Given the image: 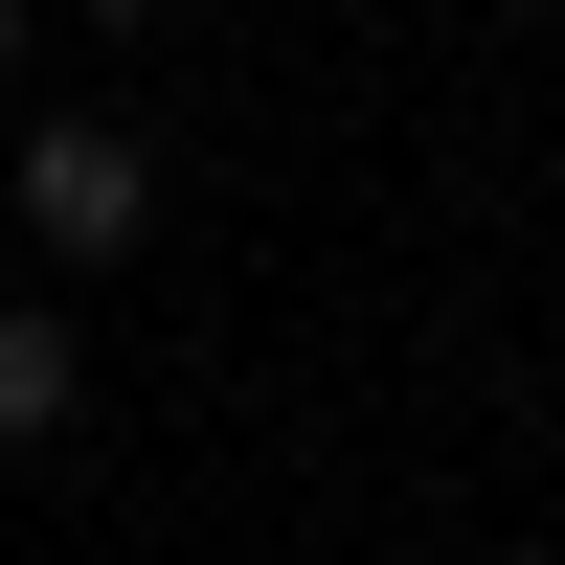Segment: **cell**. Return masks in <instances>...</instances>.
Wrapping results in <instances>:
<instances>
[{
	"label": "cell",
	"instance_id": "cell-3",
	"mask_svg": "<svg viewBox=\"0 0 565 565\" xmlns=\"http://www.w3.org/2000/svg\"><path fill=\"white\" fill-rule=\"evenodd\" d=\"M90 23H114V45H136V23H181V0H90Z\"/></svg>",
	"mask_w": 565,
	"mask_h": 565
},
{
	"label": "cell",
	"instance_id": "cell-2",
	"mask_svg": "<svg viewBox=\"0 0 565 565\" xmlns=\"http://www.w3.org/2000/svg\"><path fill=\"white\" fill-rule=\"evenodd\" d=\"M68 407H90V340H68L45 295H0V452H45Z\"/></svg>",
	"mask_w": 565,
	"mask_h": 565
},
{
	"label": "cell",
	"instance_id": "cell-1",
	"mask_svg": "<svg viewBox=\"0 0 565 565\" xmlns=\"http://www.w3.org/2000/svg\"><path fill=\"white\" fill-rule=\"evenodd\" d=\"M23 226H45L68 271L159 249V136H136V114H45V136H23Z\"/></svg>",
	"mask_w": 565,
	"mask_h": 565
},
{
	"label": "cell",
	"instance_id": "cell-4",
	"mask_svg": "<svg viewBox=\"0 0 565 565\" xmlns=\"http://www.w3.org/2000/svg\"><path fill=\"white\" fill-rule=\"evenodd\" d=\"M0 68H23V0H0Z\"/></svg>",
	"mask_w": 565,
	"mask_h": 565
}]
</instances>
